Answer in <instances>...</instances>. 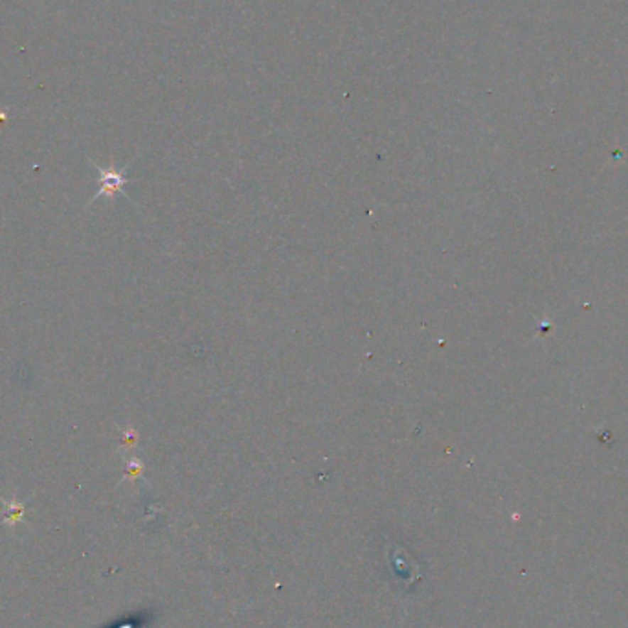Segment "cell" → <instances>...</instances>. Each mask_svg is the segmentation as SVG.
I'll return each instance as SVG.
<instances>
[{
  "instance_id": "cell-1",
  "label": "cell",
  "mask_w": 628,
  "mask_h": 628,
  "mask_svg": "<svg viewBox=\"0 0 628 628\" xmlns=\"http://www.w3.org/2000/svg\"><path fill=\"white\" fill-rule=\"evenodd\" d=\"M97 175H99V188H97L96 195L89 200V204L96 202L99 199H114L116 195H125L124 186L127 184V171L125 169H116L114 166H109V168H103L99 164H94ZM127 197V195H125Z\"/></svg>"
},
{
  "instance_id": "cell-2",
  "label": "cell",
  "mask_w": 628,
  "mask_h": 628,
  "mask_svg": "<svg viewBox=\"0 0 628 628\" xmlns=\"http://www.w3.org/2000/svg\"><path fill=\"white\" fill-rule=\"evenodd\" d=\"M0 502L4 504V520L2 522L6 526L13 527L17 526L18 522H23L24 520V513H26V504L24 502H18V500H4V498H0Z\"/></svg>"
},
{
  "instance_id": "cell-3",
  "label": "cell",
  "mask_w": 628,
  "mask_h": 628,
  "mask_svg": "<svg viewBox=\"0 0 628 628\" xmlns=\"http://www.w3.org/2000/svg\"><path fill=\"white\" fill-rule=\"evenodd\" d=\"M125 461H127V470H125L124 480H136L144 470L142 461L138 460V458H133V456L125 458Z\"/></svg>"
},
{
  "instance_id": "cell-4",
  "label": "cell",
  "mask_w": 628,
  "mask_h": 628,
  "mask_svg": "<svg viewBox=\"0 0 628 628\" xmlns=\"http://www.w3.org/2000/svg\"><path fill=\"white\" fill-rule=\"evenodd\" d=\"M124 430V448L131 450V448L136 447V441H138V434L136 430L131 428V426H125Z\"/></svg>"
}]
</instances>
